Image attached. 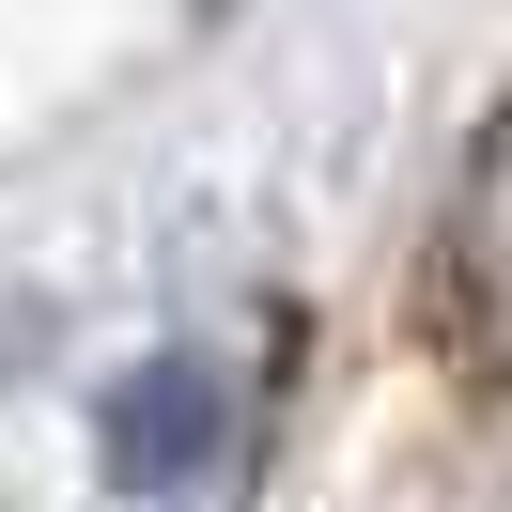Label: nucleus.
Instances as JSON below:
<instances>
[{
    "mask_svg": "<svg viewBox=\"0 0 512 512\" xmlns=\"http://www.w3.org/2000/svg\"><path fill=\"white\" fill-rule=\"evenodd\" d=\"M94 466H109V497H140V512L218 497V481L249 466V373H233V357H140V373L109 388V419H94Z\"/></svg>",
    "mask_w": 512,
    "mask_h": 512,
    "instance_id": "1",
    "label": "nucleus"
},
{
    "mask_svg": "<svg viewBox=\"0 0 512 512\" xmlns=\"http://www.w3.org/2000/svg\"><path fill=\"white\" fill-rule=\"evenodd\" d=\"M202 16H233V0H202Z\"/></svg>",
    "mask_w": 512,
    "mask_h": 512,
    "instance_id": "2",
    "label": "nucleus"
}]
</instances>
